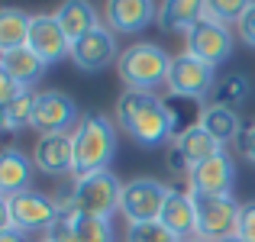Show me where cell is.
<instances>
[{"label":"cell","mask_w":255,"mask_h":242,"mask_svg":"<svg viewBox=\"0 0 255 242\" xmlns=\"http://www.w3.org/2000/svg\"><path fill=\"white\" fill-rule=\"evenodd\" d=\"M117 123L142 149H155V145H165L174 139L168 107L152 91H129L126 87L117 97Z\"/></svg>","instance_id":"cell-1"},{"label":"cell","mask_w":255,"mask_h":242,"mask_svg":"<svg viewBox=\"0 0 255 242\" xmlns=\"http://www.w3.org/2000/svg\"><path fill=\"white\" fill-rule=\"evenodd\" d=\"M75 136V174L107 171L117 155V129L107 113H84Z\"/></svg>","instance_id":"cell-2"},{"label":"cell","mask_w":255,"mask_h":242,"mask_svg":"<svg viewBox=\"0 0 255 242\" xmlns=\"http://www.w3.org/2000/svg\"><path fill=\"white\" fill-rule=\"evenodd\" d=\"M168 68H171V55L155 42H139L129 49L120 52V81H123L129 91H152L155 87L168 84Z\"/></svg>","instance_id":"cell-3"},{"label":"cell","mask_w":255,"mask_h":242,"mask_svg":"<svg viewBox=\"0 0 255 242\" xmlns=\"http://www.w3.org/2000/svg\"><path fill=\"white\" fill-rule=\"evenodd\" d=\"M120 197H123V184L117 181V174H110V168L94 174H75V210L71 213L110 220L120 210Z\"/></svg>","instance_id":"cell-4"},{"label":"cell","mask_w":255,"mask_h":242,"mask_svg":"<svg viewBox=\"0 0 255 242\" xmlns=\"http://www.w3.org/2000/svg\"><path fill=\"white\" fill-rule=\"evenodd\" d=\"M62 217L55 200L39 191H23L3 197V226H13L19 233H36V230H52V223Z\"/></svg>","instance_id":"cell-5"},{"label":"cell","mask_w":255,"mask_h":242,"mask_svg":"<svg viewBox=\"0 0 255 242\" xmlns=\"http://www.w3.org/2000/svg\"><path fill=\"white\" fill-rule=\"evenodd\" d=\"M171 187L162 184L155 178H136L129 184H123V197H120V213L126 217V223H152V220H162L165 200H168Z\"/></svg>","instance_id":"cell-6"},{"label":"cell","mask_w":255,"mask_h":242,"mask_svg":"<svg viewBox=\"0 0 255 242\" xmlns=\"http://www.w3.org/2000/svg\"><path fill=\"white\" fill-rule=\"evenodd\" d=\"M197 204V236L207 242H220L236 236L239 226V210L243 204H236V197H210V194H194Z\"/></svg>","instance_id":"cell-7"},{"label":"cell","mask_w":255,"mask_h":242,"mask_svg":"<svg viewBox=\"0 0 255 242\" xmlns=\"http://www.w3.org/2000/svg\"><path fill=\"white\" fill-rule=\"evenodd\" d=\"M217 68H210L207 62L194 58L191 52L171 55V68H168V94L171 97H191V100H204L210 97L213 84H217Z\"/></svg>","instance_id":"cell-8"},{"label":"cell","mask_w":255,"mask_h":242,"mask_svg":"<svg viewBox=\"0 0 255 242\" xmlns=\"http://www.w3.org/2000/svg\"><path fill=\"white\" fill-rule=\"evenodd\" d=\"M184 42H187V52H191L194 58H200V62H207L210 68L230 62V55H233V32H230V26L217 23V19H207V16L187 32Z\"/></svg>","instance_id":"cell-9"},{"label":"cell","mask_w":255,"mask_h":242,"mask_svg":"<svg viewBox=\"0 0 255 242\" xmlns=\"http://www.w3.org/2000/svg\"><path fill=\"white\" fill-rule=\"evenodd\" d=\"M32 165L49 178L75 174V136L71 132H42L32 145Z\"/></svg>","instance_id":"cell-10"},{"label":"cell","mask_w":255,"mask_h":242,"mask_svg":"<svg viewBox=\"0 0 255 242\" xmlns=\"http://www.w3.org/2000/svg\"><path fill=\"white\" fill-rule=\"evenodd\" d=\"M71 62L78 65V71H104L110 62H120L117 52V36H113L110 26H97L94 32H87L84 39L71 42Z\"/></svg>","instance_id":"cell-11"},{"label":"cell","mask_w":255,"mask_h":242,"mask_svg":"<svg viewBox=\"0 0 255 242\" xmlns=\"http://www.w3.org/2000/svg\"><path fill=\"white\" fill-rule=\"evenodd\" d=\"M187 191L191 194H210V197H230L233 184H236V165H233L230 152H217L213 158H207L204 165H197L187 178Z\"/></svg>","instance_id":"cell-12"},{"label":"cell","mask_w":255,"mask_h":242,"mask_svg":"<svg viewBox=\"0 0 255 242\" xmlns=\"http://www.w3.org/2000/svg\"><path fill=\"white\" fill-rule=\"evenodd\" d=\"M26 45H29L45 65H55V62H62V58H71V39L65 36V29L58 26V19L49 16V13L32 16L29 42Z\"/></svg>","instance_id":"cell-13"},{"label":"cell","mask_w":255,"mask_h":242,"mask_svg":"<svg viewBox=\"0 0 255 242\" xmlns=\"http://www.w3.org/2000/svg\"><path fill=\"white\" fill-rule=\"evenodd\" d=\"M78 120V107L68 94L62 91H42L36 97V113H32V126L42 132H68V126Z\"/></svg>","instance_id":"cell-14"},{"label":"cell","mask_w":255,"mask_h":242,"mask_svg":"<svg viewBox=\"0 0 255 242\" xmlns=\"http://www.w3.org/2000/svg\"><path fill=\"white\" fill-rule=\"evenodd\" d=\"M152 19H158L155 0H107V26L113 32H142Z\"/></svg>","instance_id":"cell-15"},{"label":"cell","mask_w":255,"mask_h":242,"mask_svg":"<svg viewBox=\"0 0 255 242\" xmlns=\"http://www.w3.org/2000/svg\"><path fill=\"white\" fill-rule=\"evenodd\" d=\"M162 223L168 226L181 242L197 236V204H194L191 191L171 187L168 200H165V210H162Z\"/></svg>","instance_id":"cell-16"},{"label":"cell","mask_w":255,"mask_h":242,"mask_svg":"<svg viewBox=\"0 0 255 242\" xmlns=\"http://www.w3.org/2000/svg\"><path fill=\"white\" fill-rule=\"evenodd\" d=\"M207 16V0H162L158 3V26L165 32H191Z\"/></svg>","instance_id":"cell-17"},{"label":"cell","mask_w":255,"mask_h":242,"mask_svg":"<svg viewBox=\"0 0 255 242\" xmlns=\"http://www.w3.org/2000/svg\"><path fill=\"white\" fill-rule=\"evenodd\" d=\"M49 65L29 49V45H19V49H10V52H0V75L13 78L16 84L23 87H32L39 78L45 75Z\"/></svg>","instance_id":"cell-18"},{"label":"cell","mask_w":255,"mask_h":242,"mask_svg":"<svg viewBox=\"0 0 255 242\" xmlns=\"http://www.w3.org/2000/svg\"><path fill=\"white\" fill-rule=\"evenodd\" d=\"M55 19L71 42L84 39L87 32H94L100 26V16H97L91 0H62V6L55 10Z\"/></svg>","instance_id":"cell-19"},{"label":"cell","mask_w":255,"mask_h":242,"mask_svg":"<svg viewBox=\"0 0 255 242\" xmlns=\"http://www.w3.org/2000/svg\"><path fill=\"white\" fill-rule=\"evenodd\" d=\"M32 168H36L32 158H26L16 145H6L3 158H0V191H3V197H13V194L29 191Z\"/></svg>","instance_id":"cell-20"},{"label":"cell","mask_w":255,"mask_h":242,"mask_svg":"<svg viewBox=\"0 0 255 242\" xmlns=\"http://www.w3.org/2000/svg\"><path fill=\"white\" fill-rule=\"evenodd\" d=\"M200 126L217 139L220 145H230L243 136V120H239V110H230V107H213L207 104L204 107V117H200Z\"/></svg>","instance_id":"cell-21"},{"label":"cell","mask_w":255,"mask_h":242,"mask_svg":"<svg viewBox=\"0 0 255 242\" xmlns=\"http://www.w3.org/2000/svg\"><path fill=\"white\" fill-rule=\"evenodd\" d=\"M252 97V81L243 75V71H226V75L217 78L207 104L213 107H230V110H239L246 100Z\"/></svg>","instance_id":"cell-22"},{"label":"cell","mask_w":255,"mask_h":242,"mask_svg":"<svg viewBox=\"0 0 255 242\" xmlns=\"http://www.w3.org/2000/svg\"><path fill=\"white\" fill-rule=\"evenodd\" d=\"M171 145H178V149H181V155L187 158L191 171H194L197 165H204L207 158H213L217 152H223V145H220L217 139H213L210 132L204 129V126H194V129H187V132H181V136H174Z\"/></svg>","instance_id":"cell-23"},{"label":"cell","mask_w":255,"mask_h":242,"mask_svg":"<svg viewBox=\"0 0 255 242\" xmlns=\"http://www.w3.org/2000/svg\"><path fill=\"white\" fill-rule=\"evenodd\" d=\"M29 26L32 16H26L16 6H3L0 10V52L19 49V45L29 42Z\"/></svg>","instance_id":"cell-24"},{"label":"cell","mask_w":255,"mask_h":242,"mask_svg":"<svg viewBox=\"0 0 255 242\" xmlns=\"http://www.w3.org/2000/svg\"><path fill=\"white\" fill-rule=\"evenodd\" d=\"M36 97H39V94H32L29 87H26V91H19L13 100L0 104V123H3V129H6V132L23 129V126H32V113H36Z\"/></svg>","instance_id":"cell-25"},{"label":"cell","mask_w":255,"mask_h":242,"mask_svg":"<svg viewBox=\"0 0 255 242\" xmlns=\"http://www.w3.org/2000/svg\"><path fill=\"white\" fill-rule=\"evenodd\" d=\"M165 107H168L174 136H181V132L200 126V117H204V107L207 104H204V100H191V97H168V100H165Z\"/></svg>","instance_id":"cell-26"},{"label":"cell","mask_w":255,"mask_h":242,"mask_svg":"<svg viewBox=\"0 0 255 242\" xmlns=\"http://www.w3.org/2000/svg\"><path fill=\"white\" fill-rule=\"evenodd\" d=\"M71 223H75V236H78V242H117L110 220L84 217V213H71Z\"/></svg>","instance_id":"cell-27"},{"label":"cell","mask_w":255,"mask_h":242,"mask_svg":"<svg viewBox=\"0 0 255 242\" xmlns=\"http://www.w3.org/2000/svg\"><path fill=\"white\" fill-rule=\"evenodd\" d=\"M255 0H207V19H217V23L230 26V23H239L243 13L249 10Z\"/></svg>","instance_id":"cell-28"},{"label":"cell","mask_w":255,"mask_h":242,"mask_svg":"<svg viewBox=\"0 0 255 242\" xmlns=\"http://www.w3.org/2000/svg\"><path fill=\"white\" fill-rule=\"evenodd\" d=\"M126 242H181L162 220H152V223H136L126 230Z\"/></svg>","instance_id":"cell-29"},{"label":"cell","mask_w":255,"mask_h":242,"mask_svg":"<svg viewBox=\"0 0 255 242\" xmlns=\"http://www.w3.org/2000/svg\"><path fill=\"white\" fill-rule=\"evenodd\" d=\"M45 239H52V242H78L75 223H71V213H62V217L52 223V230L45 233Z\"/></svg>","instance_id":"cell-30"},{"label":"cell","mask_w":255,"mask_h":242,"mask_svg":"<svg viewBox=\"0 0 255 242\" xmlns=\"http://www.w3.org/2000/svg\"><path fill=\"white\" fill-rule=\"evenodd\" d=\"M236 236L243 242H255V200H252V204H243V210H239Z\"/></svg>","instance_id":"cell-31"},{"label":"cell","mask_w":255,"mask_h":242,"mask_svg":"<svg viewBox=\"0 0 255 242\" xmlns=\"http://www.w3.org/2000/svg\"><path fill=\"white\" fill-rule=\"evenodd\" d=\"M236 36H239V42H243V45L255 49V3L243 13V19L236 23Z\"/></svg>","instance_id":"cell-32"},{"label":"cell","mask_w":255,"mask_h":242,"mask_svg":"<svg viewBox=\"0 0 255 242\" xmlns=\"http://www.w3.org/2000/svg\"><path fill=\"white\" fill-rule=\"evenodd\" d=\"M165 161H168V171L171 174H178V178H181V174H184V178H191V165H187V158L181 155L178 145L168 142V149H165Z\"/></svg>","instance_id":"cell-33"},{"label":"cell","mask_w":255,"mask_h":242,"mask_svg":"<svg viewBox=\"0 0 255 242\" xmlns=\"http://www.w3.org/2000/svg\"><path fill=\"white\" fill-rule=\"evenodd\" d=\"M236 149H239V155H243L246 161H252V165H255V123H249L243 129V136L236 139Z\"/></svg>","instance_id":"cell-34"},{"label":"cell","mask_w":255,"mask_h":242,"mask_svg":"<svg viewBox=\"0 0 255 242\" xmlns=\"http://www.w3.org/2000/svg\"><path fill=\"white\" fill-rule=\"evenodd\" d=\"M19 91H26L23 84H16L13 78H6V75H0V104H6V100H13Z\"/></svg>","instance_id":"cell-35"},{"label":"cell","mask_w":255,"mask_h":242,"mask_svg":"<svg viewBox=\"0 0 255 242\" xmlns=\"http://www.w3.org/2000/svg\"><path fill=\"white\" fill-rule=\"evenodd\" d=\"M0 242H26V233L13 230V226H3L0 230Z\"/></svg>","instance_id":"cell-36"},{"label":"cell","mask_w":255,"mask_h":242,"mask_svg":"<svg viewBox=\"0 0 255 242\" xmlns=\"http://www.w3.org/2000/svg\"><path fill=\"white\" fill-rule=\"evenodd\" d=\"M220 242H243L239 236H230V239H220Z\"/></svg>","instance_id":"cell-37"},{"label":"cell","mask_w":255,"mask_h":242,"mask_svg":"<svg viewBox=\"0 0 255 242\" xmlns=\"http://www.w3.org/2000/svg\"><path fill=\"white\" fill-rule=\"evenodd\" d=\"M184 242H207V239H200V236H194V239H184Z\"/></svg>","instance_id":"cell-38"},{"label":"cell","mask_w":255,"mask_h":242,"mask_svg":"<svg viewBox=\"0 0 255 242\" xmlns=\"http://www.w3.org/2000/svg\"><path fill=\"white\" fill-rule=\"evenodd\" d=\"M39 242H52V239H45V236H42V239H39Z\"/></svg>","instance_id":"cell-39"}]
</instances>
